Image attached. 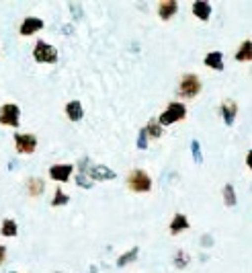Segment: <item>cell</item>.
<instances>
[{"mask_svg":"<svg viewBox=\"0 0 252 273\" xmlns=\"http://www.w3.org/2000/svg\"><path fill=\"white\" fill-rule=\"evenodd\" d=\"M176 10H178L176 0H162V2L158 4V17L162 21H168V19H172L176 15Z\"/></svg>","mask_w":252,"mask_h":273,"instance_id":"8fae6325","label":"cell"},{"mask_svg":"<svg viewBox=\"0 0 252 273\" xmlns=\"http://www.w3.org/2000/svg\"><path fill=\"white\" fill-rule=\"evenodd\" d=\"M146 132H148L150 138H160V136L164 134L162 126L158 124V119H150V121H148V126H146Z\"/></svg>","mask_w":252,"mask_h":273,"instance_id":"d6986e66","label":"cell"},{"mask_svg":"<svg viewBox=\"0 0 252 273\" xmlns=\"http://www.w3.org/2000/svg\"><path fill=\"white\" fill-rule=\"evenodd\" d=\"M66 115L70 121H80L82 115H84V109H82V103L80 101H70L66 105Z\"/></svg>","mask_w":252,"mask_h":273,"instance_id":"e0dca14e","label":"cell"},{"mask_svg":"<svg viewBox=\"0 0 252 273\" xmlns=\"http://www.w3.org/2000/svg\"><path fill=\"white\" fill-rule=\"evenodd\" d=\"M127 187L133 193H148L152 189V177L142 169H133L127 175Z\"/></svg>","mask_w":252,"mask_h":273,"instance_id":"3957f363","label":"cell"},{"mask_svg":"<svg viewBox=\"0 0 252 273\" xmlns=\"http://www.w3.org/2000/svg\"><path fill=\"white\" fill-rule=\"evenodd\" d=\"M43 25H45V23L41 21V19H37V17H27V19L21 23L19 33L25 35V37H29V35H33V33H37V31L43 29Z\"/></svg>","mask_w":252,"mask_h":273,"instance_id":"9c48e42d","label":"cell"},{"mask_svg":"<svg viewBox=\"0 0 252 273\" xmlns=\"http://www.w3.org/2000/svg\"><path fill=\"white\" fill-rule=\"evenodd\" d=\"M205 66L211 70H223V53L221 51H209L205 56Z\"/></svg>","mask_w":252,"mask_h":273,"instance_id":"2e32d148","label":"cell"},{"mask_svg":"<svg viewBox=\"0 0 252 273\" xmlns=\"http://www.w3.org/2000/svg\"><path fill=\"white\" fill-rule=\"evenodd\" d=\"M10 273H17V271H10Z\"/></svg>","mask_w":252,"mask_h":273,"instance_id":"f1b7e54d","label":"cell"},{"mask_svg":"<svg viewBox=\"0 0 252 273\" xmlns=\"http://www.w3.org/2000/svg\"><path fill=\"white\" fill-rule=\"evenodd\" d=\"M189 226H191V224H189V220H187L185 214H174L172 222H170V234L176 236V234H180V232L189 230Z\"/></svg>","mask_w":252,"mask_h":273,"instance_id":"4fadbf2b","label":"cell"},{"mask_svg":"<svg viewBox=\"0 0 252 273\" xmlns=\"http://www.w3.org/2000/svg\"><path fill=\"white\" fill-rule=\"evenodd\" d=\"M33 58L41 64H55L58 62V51H55L53 46H49V44L39 39V42L35 44V47H33Z\"/></svg>","mask_w":252,"mask_h":273,"instance_id":"277c9868","label":"cell"},{"mask_svg":"<svg viewBox=\"0 0 252 273\" xmlns=\"http://www.w3.org/2000/svg\"><path fill=\"white\" fill-rule=\"evenodd\" d=\"M76 183H78L80 187H84V189H90V187L94 185L90 177H86V173H78V177H76Z\"/></svg>","mask_w":252,"mask_h":273,"instance_id":"484cf974","label":"cell"},{"mask_svg":"<svg viewBox=\"0 0 252 273\" xmlns=\"http://www.w3.org/2000/svg\"><path fill=\"white\" fill-rule=\"evenodd\" d=\"M187 263H189V255H187L185 251H178V253L174 255V265H176L178 269H185Z\"/></svg>","mask_w":252,"mask_h":273,"instance_id":"cb8c5ba5","label":"cell"},{"mask_svg":"<svg viewBox=\"0 0 252 273\" xmlns=\"http://www.w3.org/2000/svg\"><path fill=\"white\" fill-rule=\"evenodd\" d=\"M27 191H29L31 197H39L45 191V181L41 179V177H31V179L27 181Z\"/></svg>","mask_w":252,"mask_h":273,"instance_id":"9a60e30c","label":"cell"},{"mask_svg":"<svg viewBox=\"0 0 252 273\" xmlns=\"http://www.w3.org/2000/svg\"><path fill=\"white\" fill-rule=\"evenodd\" d=\"M68 201H70V197L64 193V191H62V189H55L53 199H51V206H53V208H58V206H66Z\"/></svg>","mask_w":252,"mask_h":273,"instance_id":"7402d4cb","label":"cell"},{"mask_svg":"<svg viewBox=\"0 0 252 273\" xmlns=\"http://www.w3.org/2000/svg\"><path fill=\"white\" fill-rule=\"evenodd\" d=\"M86 175L90 177L92 181H111V179H115V171H111L109 167H105V165H92L88 171H86Z\"/></svg>","mask_w":252,"mask_h":273,"instance_id":"ba28073f","label":"cell"},{"mask_svg":"<svg viewBox=\"0 0 252 273\" xmlns=\"http://www.w3.org/2000/svg\"><path fill=\"white\" fill-rule=\"evenodd\" d=\"M137 253H139V249L137 247H131V251H127V253H123L119 259H117V267H125L127 263H131V261H135V257H137Z\"/></svg>","mask_w":252,"mask_h":273,"instance_id":"ffe728a7","label":"cell"},{"mask_svg":"<svg viewBox=\"0 0 252 273\" xmlns=\"http://www.w3.org/2000/svg\"><path fill=\"white\" fill-rule=\"evenodd\" d=\"M148 138H150V136H148L146 128H142V130L137 132V148L139 150H146L148 148Z\"/></svg>","mask_w":252,"mask_h":273,"instance_id":"d4e9b609","label":"cell"},{"mask_svg":"<svg viewBox=\"0 0 252 273\" xmlns=\"http://www.w3.org/2000/svg\"><path fill=\"white\" fill-rule=\"evenodd\" d=\"M74 171V165H53L49 169V177L53 181H60V183H66L70 179V175Z\"/></svg>","mask_w":252,"mask_h":273,"instance_id":"30bf717a","label":"cell"},{"mask_svg":"<svg viewBox=\"0 0 252 273\" xmlns=\"http://www.w3.org/2000/svg\"><path fill=\"white\" fill-rule=\"evenodd\" d=\"M15 148L19 154H33L37 148V138L33 134H15Z\"/></svg>","mask_w":252,"mask_h":273,"instance_id":"8992f818","label":"cell"},{"mask_svg":"<svg viewBox=\"0 0 252 273\" xmlns=\"http://www.w3.org/2000/svg\"><path fill=\"white\" fill-rule=\"evenodd\" d=\"M21 121V109L12 103H6L0 107V124L8 126V128H19Z\"/></svg>","mask_w":252,"mask_h":273,"instance_id":"5b68a950","label":"cell"},{"mask_svg":"<svg viewBox=\"0 0 252 273\" xmlns=\"http://www.w3.org/2000/svg\"><path fill=\"white\" fill-rule=\"evenodd\" d=\"M191 154H193L195 162H197V165H201V162H203V154H201V144L197 140L191 142Z\"/></svg>","mask_w":252,"mask_h":273,"instance_id":"603a6c76","label":"cell"},{"mask_svg":"<svg viewBox=\"0 0 252 273\" xmlns=\"http://www.w3.org/2000/svg\"><path fill=\"white\" fill-rule=\"evenodd\" d=\"M193 15L197 17L199 21H209L211 17V4L205 2V0H197V2H193Z\"/></svg>","mask_w":252,"mask_h":273,"instance_id":"7c38bea8","label":"cell"},{"mask_svg":"<svg viewBox=\"0 0 252 273\" xmlns=\"http://www.w3.org/2000/svg\"><path fill=\"white\" fill-rule=\"evenodd\" d=\"M246 167L252 171V150H248V154H246Z\"/></svg>","mask_w":252,"mask_h":273,"instance_id":"4316f807","label":"cell"},{"mask_svg":"<svg viewBox=\"0 0 252 273\" xmlns=\"http://www.w3.org/2000/svg\"><path fill=\"white\" fill-rule=\"evenodd\" d=\"M4 257H6V247H2V244H0V265H2Z\"/></svg>","mask_w":252,"mask_h":273,"instance_id":"83f0119b","label":"cell"},{"mask_svg":"<svg viewBox=\"0 0 252 273\" xmlns=\"http://www.w3.org/2000/svg\"><path fill=\"white\" fill-rule=\"evenodd\" d=\"M0 234L2 236H17V222L15 220H4L0 224Z\"/></svg>","mask_w":252,"mask_h":273,"instance_id":"44dd1931","label":"cell"},{"mask_svg":"<svg viewBox=\"0 0 252 273\" xmlns=\"http://www.w3.org/2000/svg\"><path fill=\"white\" fill-rule=\"evenodd\" d=\"M234 58L238 62H252V39H244V42L238 46Z\"/></svg>","mask_w":252,"mask_h":273,"instance_id":"5bb4252c","label":"cell"},{"mask_svg":"<svg viewBox=\"0 0 252 273\" xmlns=\"http://www.w3.org/2000/svg\"><path fill=\"white\" fill-rule=\"evenodd\" d=\"M221 195H223V203H226L228 208H234V206H236L238 199H236V189H234L232 183H226V185H223Z\"/></svg>","mask_w":252,"mask_h":273,"instance_id":"ac0fdd59","label":"cell"},{"mask_svg":"<svg viewBox=\"0 0 252 273\" xmlns=\"http://www.w3.org/2000/svg\"><path fill=\"white\" fill-rule=\"evenodd\" d=\"M219 113H221V119L226 126H234L236 121V115H238V105L234 99H223L221 105H219Z\"/></svg>","mask_w":252,"mask_h":273,"instance_id":"52a82bcc","label":"cell"},{"mask_svg":"<svg viewBox=\"0 0 252 273\" xmlns=\"http://www.w3.org/2000/svg\"><path fill=\"white\" fill-rule=\"evenodd\" d=\"M185 117H187V107H185V103L172 101V103H168V107L158 115V124L162 128L164 126H172V124H176V121H183Z\"/></svg>","mask_w":252,"mask_h":273,"instance_id":"6da1fadb","label":"cell"},{"mask_svg":"<svg viewBox=\"0 0 252 273\" xmlns=\"http://www.w3.org/2000/svg\"><path fill=\"white\" fill-rule=\"evenodd\" d=\"M203 85H201V78L197 74H185L183 78H180V83H178V97H183V99H195L197 94L201 92Z\"/></svg>","mask_w":252,"mask_h":273,"instance_id":"7a4b0ae2","label":"cell"}]
</instances>
